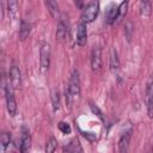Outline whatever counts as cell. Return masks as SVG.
I'll use <instances>...</instances> for the list:
<instances>
[{"mask_svg": "<svg viewBox=\"0 0 153 153\" xmlns=\"http://www.w3.org/2000/svg\"><path fill=\"white\" fill-rule=\"evenodd\" d=\"M99 12V4L98 2H88L84 8H82V13H81V23L88 24L92 23Z\"/></svg>", "mask_w": 153, "mask_h": 153, "instance_id": "1", "label": "cell"}, {"mask_svg": "<svg viewBox=\"0 0 153 153\" xmlns=\"http://www.w3.org/2000/svg\"><path fill=\"white\" fill-rule=\"evenodd\" d=\"M39 63L41 71L45 73L50 66V45L48 43H42L39 48Z\"/></svg>", "mask_w": 153, "mask_h": 153, "instance_id": "2", "label": "cell"}, {"mask_svg": "<svg viewBox=\"0 0 153 153\" xmlns=\"http://www.w3.org/2000/svg\"><path fill=\"white\" fill-rule=\"evenodd\" d=\"M68 90L72 93L73 97H79L80 96V78H79V72L74 69L72 72L69 84H68Z\"/></svg>", "mask_w": 153, "mask_h": 153, "instance_id": "3", "label": "cell"}, {"mask_svg": "<svg viewBox=\"0 0 153 153\" xmlns=\"http://www.w3.org/2000/svg\"><path fill=\"white\" fill-rule=\"evenodd\" d=\"M5 98H6V108H7L8 114L11 116H14L17 112V103H16L13 92H12L10 86L5 87Z\"/></svg>", "mask_w": 153, "mask_h": 153, "instance_id": "4", "label": "cell"}, {"mask_svg": "<svg viewBox=\"0 0 153 153\" xmlns=\"http://www.w3.org/2000/svg\"><path fill=\"white\" fill-rule=\"evenodd\" d=\"M90 62H91V68H92L93 72L100 71V68H102V51H100V48L94 47L92 49Z\"/></svg>", "mask_w": 153, "mask_h": 153, "instance_id": "5", "label": "cell"}, {"mask_svg": "<svg viewBox=\"0 0 153 153\" xmlns=\"http://www.w3.org/2000/svg\"><path fill=\"white\" fill-rule=\"evenodd\" d=\"M75 42L79 47H84L87 42V27L85 23H79L76 26V36H75Z\"/></svg>", "mask_w": 153, "mask_h": 153, "instance_id": "6", "label": "cell"}, {"mask_svg": "<svg viewBox=\"0 0 153 153\" xmlns=\"http://www.w3.org/2000/svg\"><path fill=\"white\" fill-rule=\"evenodd\" d=\"M10 81L12 85V88H19L22 84V76H20V71L16 65H12L10 68Z\"/></svg>", "mask_w": 153, "mask_h": 153, "instance_id": "7", "label": "cell"}, {"mask_svg": "<svg viewBox=\"0 0 153 153\" xmlns=\"http://www.w3.org/2000/svg\"><path fill=\"white\" fill-rule=\"evenodd\" d=\"M117 17H118V6H116L114 4L109 5L108 8H106V12H105V20H106V23L109 25L114 24L115 20L117 19Z\"/></svg>", "mask_w": 153, "mask_h": 153, "instance_id": "8", "label": "cell"}, {"mask_svg": "<svg viewBox=\"0 0 153 153\" xmlns=\"http://www.w3.org/2000/svg\"><path fill=\"white\" fill-rule=\"evenodd\" d=\"M129 142H130V131H127L122 134V136L118 140V149L120 153H127L129 148Z\"/></svg>", "mask_w": 153, "mask_h": 153, "instance_id": "9", "label": "cell"}, {"mask_svg": "<svg viewBox=\"0 0 153 153\" xmlns=\"http://www.w3.org/2000/svg\"><path fill=\"white\" fill-rule=\"evenodd\" d=\"M67 36H68V29H67L66 24L61 20V22H59V24H57V29H56V39H57L59 42H65L66 38H67Z\"/></svg>", "mask_w": 153, "mask_h": 153, "instance_id": "10", "label": "cell"}, {"mask_svg": "<svg viewBox=\"0 0 153 153\" xmlns=\"http://www.w3.org/2000/svg\"><path fill=\"white\" fill-rule=\"evenodd\" d=\"M109 66H110V71L112 73L117 72L120 68V60H118V55L115 48L111 49L110 51V60H109Z\"/></svg>", "mask_w": 153, "mask_h": 153, "instance_id": "11", "label": "cell"}, {"mask_svg": "<svg viewBox=\"0 0 153 153\" xmlns=\"http://www.w3.org/2000/svg\"><path fill=\"white\" fill-rule=\"evenodd\" d=\"M30 146H31V136H30L29 133L24 131L22 137H20V145H19L20 152L22 153H26L30 149Z\"/></svg>", "mask_w": 153, "mask_h": 153, "instance_id": "12", "label": "cell"}, {"mask_svg": "<svg viewBox=\"0 0 153 153\" xmlns=\"http://www.w3.org/2000/svg\"><path fill=\"white\" fill-rule=\"evenodd\" d=\"M30 30H31V25L26 20L23 19L20 22V27H19V38H20V41H25L29 37Z\"/></svg>", "mask_w": 153, "mask_h": 153, "instance_id": "13", "label": "cell"}, {"mask_svg": "<svg viewBox=\"0 0 153 153\" xmlns=\"http://www.w3.org/2000/svg\"><path fill=\"white\" fill-rule=\"evenodd\" d=\"M44 5L47 6L48 11L50 12V14L54 17V18H59L60 17V10H59V5L56 1H53V0H48L44 2Z\"/></svg>", "mask_w": 153, "mask_h": 153, "instance_id": "14", "label": "cell"}, {"mask_svg": "<svg viewBox=\"0 0 153 153\" xmlns=\"http://www.w3.org/2000/svg\"><path fill=\"white\" fill-rule=\"evenodd\" d=\"M139 11H140L141 17H148L151 14V11H152L151 2L149 1H141L140 6H139Z\"/></svg>", "mask_w": 153, "mask_h": 153, "instance_id": "15", "label": "cell"}, {"mask_svg": "<svg viewBox=\"0 0 153 153\" xmlns=\"http://www.w3.org/2000/svg\"><path fill=\"white\" fill-rule=\"evenodd\" d=\"M11 142V134L10 133H4L0 137V148H1V153H5L7 147L10 146Z\"/></svg>", "mask_w": 153, "mask_h": 153, "instance_id": "16", "label": "cell"}, {"mask_svg": "<svg viewBox=\"0 0 153 153\" xmlns=\"http://www.w3.org/2000/svg\"><path fill=\"white\" fill-rule=\"evenodd\" d=\"M57 148V140L54 136H50L45 145V153H54Z\"/></svg>", "mask_w": 153, "mask_h": 153, "instance_id": "17", "label": "cell"}, {"mask_svg": "<svg viewBox=\"0 0 153 153\" xmlns=\"http://www.w3.org/2000/svg\"><path fill=\"white\" fill-rule=\"evenodd\" d=\"M17 10H18V2L17 1H8L7 2V12L11 19H14L17 17Z\"/></svg>", "mask_w": 153, "mask_h": 153, "instance_id": "18", "label": "cell"}, {"mask_svg": "<svg viewBox=\"0 0 153 153\" xmlns=\"http://www.w3.org/2000/svg\"><path fill=\"white\" fill-rule=\"evenodd\" d=\"M51 104L54 111H57L60 109V93L57 90H54L51 92Z\"/></svg>", "mask_w": 153, "mask_h": 153, "instance_id": "19", "label": "cell"}, {"mask_svg": "<svg viewBox=\"0 0 153 153\" xmlns=\"http://www.w3.org/2000/svg\"><path fill=\"white\" fill-rule=\"evenodd\" d=\"M57 127H59V129H60V131L62 133V134H71V126L68 124V123H66V122H60L59 124H57Z\"/></svg>", "mask_w": 153, "mask_h": 153, "instance_id": "20", "label": "cell"}, {"mask_svg": "<svg viewBox=\"0 0 153 153\" xmlns=\"http://www.w3.org/2000/svg\"><path fill=\"white\" fill-rule=\"evenodd\" d=\"M90 108H91V110H92V112L94 114V115H97V117L99 118V120H102V121H104V116H103V112L99 110V108L97 106V105H94L93 103H90Z\"/></svg>", "mask_w": 153, "mask_h": 153, "instance_id": "21", "label": "cell"}, {"mask_svg": "<svg viewBox=\"0 0 153 153\" xmlns=\"http://www.w3.org/2000/svg\"><path fill=\"white\" fill-rule=\"evenodd\" d=\"M127 10H128V2H127V1L121 2L120 6H118V16L124 17L126 13H127Z\"/></svg>", "mask_w": 153, "mask_h": 153, "instance_id": "22", "label": "cell"}, {"mask_svg": "<svg viewBox=\"0 0 153 153\" xmlns=\"http://www.w3.org/2000/svg\"><path fill=\"white\" fill-rule=\"evenodd\" d=\"M151 99H153V81H151L146 88V100L148 102Z\"/></svg>", "mask_w": 153, "mask_h": 153, "instance_id": "23", "label": "cell"}, {"mask_svg": "<svg viewBox=\"0 0 153 153\" xmlns=\"http://www.w3.org/2000/svg\"><path fill=\"white\" fill-rule=\"evenodd\" d=\"M73 96H72V93L69 92V90H68V87L66 88V105L68 106V109H71V106H72V103H73Z\"/></svg>", "mask_w": 153, "mask_h": 153, "instance_id": "24", "label": "cell"}, {"mask_svg": "<svg viewBox=\"0 0 153 153\" xmlns=\"http://www.w3.org/2000/svg\"><path fill=\"white\" fill-rule=\"evenodd\" d=\"M81 134H82V136H84L85 139H87L90 142H94V141L97 140V136H96V134H93V133H86V131H81Z\"/></svg>", "mask_w": 153, "mask_h": 153, "instance_id": "25", "label": "cell"}, {"mask_svg": "<svg viewBox=\"0 0 153 153\" xmlns=\"http://www.w3.org/2000/svg\"><path fill=\"white\" fill-rule=\"evenodd\" d=\"M147 115L151 120H153V99L147 102Z\"/></svg>", "mask_w": 153, "mask_h": 153, "instance_id": "26", "label": "cell"}, {"mask_svg": "<svg viewBox=\"0 0 153 153\" xmlns=\"http://www.w3.org/2000/svg\"><path fill=\"white\" fill-rule=\"evenodd\" d=\"M80 153H82V152H80Z\"/></svg>", "mask_w": 153, "mask_h": 153, "instance_id": "27", "label": "cell"}]
</instances>
